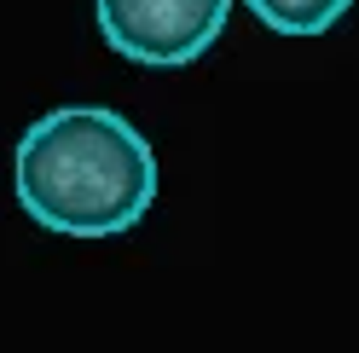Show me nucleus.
I'll return each mask as SVG.
<instances>
[{"instance_id": "obj_1", "label": "nucleus", "mask_w": 359, "mask_h": 353, "mask_svg": "<svg viewBox=\"0 0 359 353\" xmlns=\"http://www.w3.org/2000/svg\"><path fill=\"white\" fill-rule=\"evenodd\" d=\"M12 191L53 237H122L156 203V151L122 110L58 104L18 139Z\"/></svg>"}, {"instance_id": "obj_2", "label": "nucleus", "mask_w": 359, "mask_h": 353, "mask_svg": "<svg viewBox=\"0 0 359 353\" xmlns=\"http://www.w3.org/2000/svg\"><path fill=\"white\" fill-rule=\"evenodd\" d=\"M232 6L238 0H93L104 47L145 70L197 64L220 41Z\"/></svg>"}, {"instance_id": "obj_3", "label": "nucleus", "mask_w": 359, "mask_h": 353, "mask_svg": "<svg viewBox=\"0 0 359 353\" xmlns=\"http://www.w3.org/2000/svg\"><path fill=\"white\" fill-rule=\"evenodd\" d=\"M238 6H250L273 35H296V41H307V35L336 29V24L348 18L353 0H238Z\"/></svg>"}]
</instances>
